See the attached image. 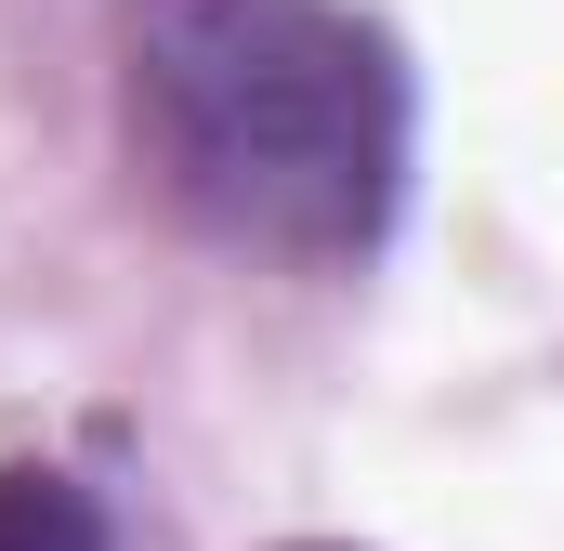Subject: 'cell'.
Returning <instances> with one entry per match:
<instances>
[{
    "instance_id": "1",
    "label": "cell",
    "mask_w": 564,
    "mask_h": 551,
    "mask_svg": "<svg viewBox=\"0 0 564 551\" xmlns=\"http://www.w3.org/2000/svg\"><path fill=\"white\" fill-rule=\"evenodd\" d=\"M158 184L276 263H368L408 197V66L341 0H132Z\"/></svg>"
},
{
    "instance_id": "2",
    "label": "cell",
    "mask_w": 564,
    "mask_h": 551,
    "mask_svg": "<svg viewBox=\"0 0 564 551\" xmlns=\"http://www.w3.org/2000/svg\"><path fill=\"white\" fill-rule=\"evenodd\" d=\"M0 551H106V499L53 460H0Z\"/></svg>"
},
{
    "instance_id": "3",
    "label": "cell",
    "mask_w": 564,
    "mask_h": 551,
    "mask_svg": "<svg viewBox=\"0 0 564 551\" xmlns=\"http://www.w3.org/2000/svg\"><path fill=\"white\" fill-rule=\"evenodd\" d=\"M302 551H341V539H302Z\"/></svg>"
}]
</instances>
